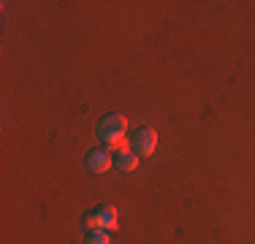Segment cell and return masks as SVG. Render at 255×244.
Instances as JSON below:
<instances>
[{
    "mask_svg": "<svg viewBox=\"0 0 255 244\" xmlns=\"http://www.w3.org/2000/svg\"><path fill=\"white\" fill-rule=\"evenodd\" d=\"M125 133H128V120L123 114H106L101 122H98V138H101V146L117 152V149H125Z\"/></svg>",
    "mask_w": 255,
    "mask_h": 244,
    "instance_id": "6da1fadb",
    "label": "cell"
},
{
    "mask_svg": "<svg viewBox=\"0 0 255 244\" xmlns=\"http://www.w3.org/2000/svg\"><path fill=\"white\" fill-rule=\"evenodd\" d=\"M82 225L90 231H114L117 228V209L112 204H101L82 217Z\"/></svg>",
    "mask_w": 255,
    "mask_h": 244,
    "instance_id": "7a4b0ae2",
    "label": "cell"
},
{
    "mask_svg": "<svg viewBox=\"0 0 255 244\" xmlns=\"http://www.w3.org/2000/svg\"><path fill=\"white\" fill-rule=\"evenodd\" d=\"M157 146V130L149 125L138 127L136 133L130 136V152H136L138 157H149Z\"/></svg>",
    "mask_w": 255,
    "mask_h": 244,
    "instance_id": "3957f363",
    "label": "cell"
},
{
    "mask_svg": "<svg viewBox=\"0 0 255 244\" xmlns=\"http://www.w3.org/2000/svg\"><path fill=\"white\" fill-rule=\"evenodd\" d=\"M84 166H87L90 174H106L109 168H114V152L106 149V146H95V149L87 152Z\"/></svg>",
    "mask_w": 255,
    "mask_h": 244,
    "instance_id": "277c9868",
    "label": "cell"
},
{
    "mask_svg": "<svg viewBox=\"0 0 255 244\" xmlns=\"http://www.w3.org/2000/svg\"><path fill=\"white\" fill-rule=\"evenodd\" d=\"M136 166H138V155L130 152V146L114 152V168H117L120 174H130V171H136Z\"/></svg>",
    "mask_w": 255,
    "mask_h": 244,
    "instance_id": "5b68a950",
    "label": "cell"
},
{
    "mask_svg": "<svg viewBox=\"0 0 255 244\" xmlns=\"http://www.w3.org/2000/svg\"><path fill=\"white\" fill-rule=\"evenodd\" d=\"M84 244H112V231H90Z\"/></svg>",
    "mask_w": 255,
    "mask_h": 244,
    "instance_id": "8992f818",
    "label": "cell"
}]
</instances>
